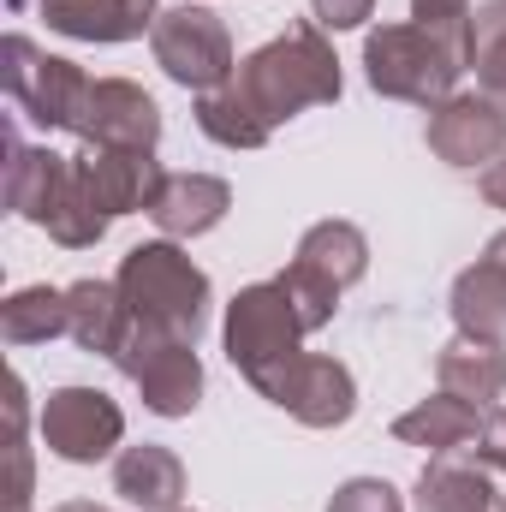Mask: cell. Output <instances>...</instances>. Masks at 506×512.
Returning a JSON list of instances; mask_svg holds the SVG:
<instances>
[{"mask_svg":"<svg viewBox=\"0 0 506 512\" xmlns=\"http://www.w3.org/2000/svg\"><path fill=\"white\" fill-rule=\"evenodd\" d=\"M227 90L256 114L262 131H280L286 120H298L304 108H328L340 102L346 90V72H340V54L328 42V30L316 18L292 24L286 36L262 42L239 60V72L227 78Z\"/></svg>","mask_w":506,"mask_h":512,"instance_id":"6da1fadb","label":"cell"},{"mask_svg":"<svg viewBox=\"0 0 506 512\" xmlns=\"http://www.w3.org/2000/svg\"><path fill=\"white\" fill-rule=\"evenodd\" d=\"M114 286L131 304L137 328H161V334H179V340H197L209 328L215 286H209V274L191 256L179 251V239H143V245H131L120 256Z\"/></svg>","mask_w":506,"mask_h":512,"instance_id":"7a4b0ae2","label":"cell"},{"mask_svg":"<svg viewBox=\"0 0 506 512\" xmlns=\"http://www.w3.org/2000/svg\"><path fill=\"white\" fill-rule=\"evenodd\" d=\"M465 72H471V60H459L423 24H376L364 36V78H370V90L387 96V102L441 108L447 96H459V78Z\"/></svg>","mask_w":506,"mask_h":512,"instance_id":"3957f363","label":"cell"},{"mask_svg":"<svg viewBox=\"0 0 506 512\" xmlns=\"http://www.w3.org/2000/svg\"><path fill=\"white\" fill-rule=\"evenodd\" d=\"M304 322L286 298L280 280H256V286H239V298L227 304V322H221V346H227V364L245 376V382L262 393L298 352H304Z\"/></svg>","mask_w":506,"mask_h":512,"instance_id":"277c9868","label":"cell"},{"mask_svg":"<svg viewBox=\"0 0 506 512\" xmlns=\"http://www.w3.org/2000/svg\"><path fill=\"white\" fill-rule=\"evenodd\" d=\"M149 54H155V66H161L179 90H191V96H209V90H221V84L239 72V54H233L227 24H221L203 0L167 6V12L155 18V30H149Z\"/></svg>","mask_w":506,"mask_h":512,"instance_id":"5b68a950","label":"cell"},{"mask_svg":"<svg viewBox=\"0 0 506 512\" xmlns=\"http://www.w3.org/2000/svg\"><path fill=\"white\" fill-rule=\"evenodd\" d=\"M114 370L137 387L143 411L179 423L203 405V358H197V340H179V334H161V328H131V340L120 346Z\"/></svg>","mask_w":506,"mask_h":512,"instance_id":"8992f818","label":"cell"},{"mask_svg":"<svg viewBox=\"0 0 506 512\" xmlns=\"http://www.w3.org/2000/svg\"><path fill=\"white\" fill-rule=\"evenodd\" d=\"M0 78H6V96L18 102V114L42 131H72L78 102L90 90V72L78 60L48 54L30 36H6L0 42Z\"/></svg>","mask_w":506,"mask_h":512,"instance_id":"52a82bcc","label":"cell"},{"mask_svg":"<svg viewBox=\"0 0 506 512\" xmlns=\"http://www.w3.org/2000/svg\"><path fill=\"white\" fill-rule=\"evenodd\" d=\"M36 423H42V447L66 465H102L126 441V411L102 387H54Z\"/></svg>","mask_w":506,"mask_h":512,"instance_id":"ba28073f","label":"cell"},{"mask_svg":"<svg viewBox=\"0 0 506 512\" xmlns=\"http://www.w3.org/2000/svg\"><path fill=\"white\" fill-rule=\"evenodd\" d=\"M262 399L280 405V411H286L292 423H304V429H340V423H352V411H358V382H352V370H346L340 358L298 352L274 382L262 387Z\"/></svg>","mask_w":506,"mask_h":512,"instance_id":"9c48e42d","label":"cell"},{"mask_svg":"<svg viewBox=\"0 0 506 512\" xmlns=\"http://www.w3.org/2000/svg\"><path fill=\"white\" fill-rule=\"evenodd\" d=\"M72 137L78 143H102V149H143V155H155L161 108L131 78H90V90L78 102V120H72Z\"/></svg>","mask_w":506,"mask_h":512,"instance_id":"30bf717a","label":"cell"},{"mask_svg":"<svg viewBox=\"0 0 506 512\" xmlns=\"http://www.w3.org/2000/svg\"><path fill=\"white\" fill-rule=\"evenodd\" d=\"M429 149L459 173H483L489 161L506 155V108L489 102L483 90L447 96L441 108H429Z\"/></svg>","mask_w":506,"mask_h":512,"instance_id":"8fae6325","label":"cell"},{"mask_svg":"<svg viewBox=\"0 0 506 512\" xmlns=\"http://www.w3.org/2000/svg\"><path fill=\"white\" fill-rule=\"evenodd\" d=\"M72 173L84 179L90 203H96L108 221H120V215H149V203H155V191H161V179H167V167H161L155 155H143V149H102V143H78V149H72Z\"/></svg>","mask_w":506,"mask_h":512,"instance_id":"7c38bea8","label":"cell"},{"mask_svg":"<svg viewBox=\"0 0 506 512\" xmlns=\"http://www.w3.org/2000/svg\"><path fill=\"white\" fill-rule=\"evenodd\" d=\"M447 310H453L459 334L506 340V227L483 245V256L471 268H459V280L447 292Z\"/></svg>","mask_w":506,"mask_h":512,"instance_id":"4fadbf2b","label":"cell"},{"mask_svg":"<svg viewBox=\"0 0 506 512\" xmlns=\"http://www.w3.org/2000/svg\"><path fill=\"white\" fill-rule=\"evenodd\" d=\"M233 209V185L215 179V173H167L155 203H149V221L161 227V239H203L227 221Z\"/></svg>","mask_w":506,"mask_h":512,"instance_id":"5bb4252c","label":"cell"},{"mask_svg":"<svg viewBox=\"0 0 506 512\" xmlns=\"http://www.w3.org/2000/svg\"><path fill=\"white\" fill-rule=\"evenodd\" d=\"M131 304L120 298L114 280H72L66 286V340L90 358H120L131 340Z\"/></svg>","mask_w":506,"mask_h":512,"instance_id":"9a60e30c","label":"cell"},{"mask_svg":"<svg viewBox=\"0 0 506 512\" xmlns=\"http://www.w3.org/2000/svg\"><path fill=\"white\" fill-rule=\"evenodd\" d=\"M66 161L72 155H60L48 143H18V131L6 126V209L30 227H48L60 185H66Z\"/></svg>","mask_w":506,"mask_h":512,"instance_id":"2e32d148","label":"cell"},{"mask_svg":"<svg viewBox=\"0 0 506 512\" xmlns=\"http://www.w3.org/2000/svg\"><path fill=\"white\" fill-rule=\"evenodd\" d=\"M36 12L72 42H137L161 18L155 0H36Z\"/></svg>","mask_w":506,"mask_h":512,"instance_id":"e0dca14e","label":"cell"},{"mask_svg":"<svg viewBox=\"0 0 506 512\" xmlns=\"http://www.w3.org/2000/svg\"><path fill=\"white\" fill-rule=\"evenodd\" d=\"M114 495L137 512H179L185 501V465L161 441H137L114 453Z\"/></svg>","mask_w":506,"mask_h":512,"instance_id":"ac0fdd59","label":"cell"},{"mask_svg":"<svg viewBox=\"0 0 506 512\" xmlns=\"http://www.w3.org/2000/svg\"><path fill=\"white\" fill-rule=\"evenodd\" d=\"M435 387L471 399L477 411H495L506 393V340H477V334H453L435 352Z\"/></svg>","mask_w":506,"mask_h":512,"instance_id":"d6986e66","label":"cell"},{"mask_svg":"<svg viewBox=\"0 0 506 512\" xmlns=\"http://www.w3.org/2000/svg\"><path fill=\"white\" fill-rule=\"evenodd\" d=\"M483 417L489 411H477L471 399H459V393H429V399H417L411 411H399L393 417V441H405V447H423V453H459V447H471L477 435H483Z\"/></svg>","mask_w":506,"mask_h":512,"instance_id":"ffe728a7","label":"cell"},{"mask_svg":"<svg viewBox=\"0 0 506 512\" xmlns=\"http://www.w3.org/2000/svg\"><path fill=\"white\" fill-rule=\"evenodd\" d=\"M292 262L310 268L316 280H328L334 292H346V286H358V280L370 274V239H364V227H352V221H316V227L298 239Z\"/></svg>","mask_w":506,"mask_h":512,"instance_id":"44dd1931","label":"cell"},{"mask_svg":"<svg viewBox=\"0 0 506 512\" xmlns=\"http://www.w3.org/2000/svg\"><path fill=\"white\" fill-rule=\"evenodd\" d=\"M411 512H495V483L483 465H459V459H429L417 477Z\"/></svg>","mask_w":506,"mask_h":512,"instance_id":"7402d4cb","label":"cell"},{"mask_svg":"<svg viewBox=\"0 0 506 512\" xmlns=\"http://www.w3.org/2000/svg\"><path fill=\"white\" fill-rule=\"evenodd\" d=\"M66 334V286H18L0 304V340L6 346H48Z\"/></svg>","mask_w":506,"mask_h":512,"instance_id":"603a6c76","label":"cell"},{"mask_svg":"<svg viewBox=\"0 0 506 512\" xmlns=\"http://www.w3.org/2000/svg\"><path fill=\"white\" fill-rule=\"evenodd\" d=\"M471 72H477V90L506 108V0L477 6L471 18Z\"/></svg>","mask_w":506,"mask_h":512,"instance_id":"cb8c5ba5","label":"cell"},{"mask_svg":"<svg viewBox=\"0 0 506 512\" xmlns=\"http://www.w3.org/2000/svg\"><path fill=\"white\" fill-rule=\"evenodd\" d=\"M197 131L209 137V143H221V149H262L274 131L256 126V114L221 84V90H209V96H197Z\"/></svg>","mask_w":506,"mask_h":512,"instance_id":"d4e9b609","label":"cell"},{"mask_svg":"<svg viewBox=\"0 0 506 512\" xmlns=\"http://www.w3.org/2000/svg\"><path fill=\"white\" fill-rule=\"evenodd\" d=\"M274 280L286 286V298H292V310H298L304 334H322V328L334 322V310H340V292H334L328 280H316V274H310V268H298V262H286Z\"/></svg>","mask_w":506,"mask_h":512,"instance_id":"484cf974","label":"cell"},{"mask_svg":"<svg viewBox=\"0 0 506 512\" xmlns=\"http://www.w3.org/2000/svg\"><path fill=\"white\" fill-rule=\"evenodd\" d=\"M471 18H477L471 0H411V24H423L429 36H441L459 60H471Z\"/></svg>","mask_w":506,"mask_h":512,"instance_id":"4316f807","label":"cell"},{"mask_svg":"<svg viewBox=\"0 0 506 512\" xmlns=\"http://www.w3.org/2000/svg\"><path fill=\"white\" fill-rule=\"evenodd\" d=\"M328 512H405V501H399V489L387 477H352V483L334 489Z\"/></svg>","mask_w":506,"mask_h":512,"instance_id":"83f0119b","label":"cell"},{"mask_svg":"<svg viewBox=\"0 0 506 512\" xmlns=\"http://www.w3.org/2000/svg\"><path fill=\"white\" fill-rule=\"evenodd\" d=\"M310 18L322 30H364L376 18V0H310Z\"/></svg>","mask_w":506,"mask_h":512,"instance_id":"f1b7e54d","label":"cell"},{"mask_svg":"<svg viewBox=\"0 0 506 512\" xmlns=\"http://www.w3.org/2000/svg\"><path fill=\"white\" fill-rule=\"evenodd\" d=\"M477 465L483 471H506V405H495L483 417V435H477Z\"/></svg>","mask_w":506,"mask_h":512,"instance_id":"f546056e","label":"cell"},{"mask_svg":"<svg viewBox=\"0 0 506 512\" xmlns=\"http://www.w3.org/2000/svg\"><path fill=\"white\" fill-rule=\"evenodd\" d=\"M477 191L489 197V209H506V155H501V161H489V167L477 173Z\"/></svg>","mask_w":506,"mask_h":512,"instance_id":"4dcf8cb0","label":"cell"},{"mask_svg":"<svg viewBox=\"0 0 506 512\" xmlns=\"http://www.w3.org/2000/svg\"><path fill=\"white\" fill-rule=\"evenodd\" d=\"M54 512H114V507H96V501H60Z\"/></svg>","mask_w":506,"mask_h":512,"instance_id":"1f68e13d","label":"cell"},{"mask_svg":"<svg viewBox=\"0 0 506 512\" xmlns=\"http://www.w3.org/2000/svg\"><path fill=\"white\" fill-rule=\"evenodd\" d=\"M495 512H506V507H495Z\"/></svg>","mask_w":506,"mask_h":512,"instance_id":"d6a6232c","label":"cell"},{"mask_svg":"<svg viewBox=\"0 0 506 512\" xmlns=\"http://www.w3.org/2000/svg\"><path fill=\"white\" fill-rule=\"evenodd\" d=\"M179 512H185V507H179Z\"/></svg>","mask_w":506,"mask_h":512,"instance_id":"836d02e7","label":"cell"}]
</instances>
